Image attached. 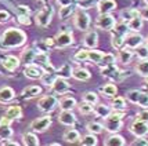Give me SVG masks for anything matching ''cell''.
I'll return each mask as SVG.
<instances>
[{
	"mask_svg": "<svg viewBox=\"0 0 148 146\" xmlns=\"http://www.w3.org/2000/svg\"><path fill=\"white\" fill-rule=\"evenodd\" d=\"M26 43V33L19 28H8L0 36V50L7 51L18 48Z\"/></svg>",
	"mask_w": 148,
	"mask_h": 146,
	"instance_id": "obj_1",
	"label": "cell"
},
{
	"mask_svg": "<svg viewBox=\"0 0 148 146\" xmlns=\"http://www.w3.org/2000/svg\"><path fill=\"white\" fill-rule=\"evenodd\" d=\"M129 35V26L127 22H116V25L114 26V29L111 31V45L115 50H121L122 47H125V39Z\"/></svg>",
	"mask_w": 148,
	"mask_h": 146,
	"instance_id": "obj_2",
	"label": "cell"
},
{
	"mask_svg": "<svg viewBox=\"0 0 148 146\" xmlns=\"http://www.w3.org/2000/svg\"><path fill=\"white\" fill-rule=\"evenodd\" d=\"M123 117H125V112L112 110L110 116L104 119V130L110 134L119 132L123 127Z\"/></svg>",
	"mask_w": 148,
	"mask_h": 146,
	"instance_id": "obj_3",
	"label": "cell"
},
{
	"mask_svg": "<svg viewBox=\"0 0 148 146\" xmlns=\"http://www.w3.org/2000/svg\"><path fill=\"white\" fill-rule=\"evenodd\" d=\"M53 14H54V8H53L50 4H46L43 6L38 13H36V17H35V22L39 28H47V26L51 24V18Z\"/></svg>",
	"mask_w": 148,
	"mask_h": 146,
	"instance_id": "obj_4",
	"label": "cell"
},
{
	"mask_svg": "<svg viewBox=\"0 0 148 146\" xmlns=\"http://www.w3.org/2000/svg\"><path fill=\"white\" fill-rule=\"evenodd\" d=\"M91 19L90 15L86 13V10H79L73 15V26L80 32H87L90 28Z\"/></svg>",
	"mask_w": 148,
	"mask_h": 146,
	"instance_id": "obj_5",
	"label": "cell"
},
{
	"mask_svg": "<svg viewBox=\"0 0 148 146\" xmlns=\"http://www.w3.org/2000/svg\"><path fill=\"white\" fill-rule=\"evenodd\" d=\"M57 106H58L57 96L51 95V94L43 95L42 98H39V101H38V108H39V110H42L43 113H51Z\"/></svg>",
	"mask_w": 148,
	"mask_h": 146,
	"instance_id": "obj_6",
	"label": "cell"
},
{
	"mask_svg": "<svg viewBox=\"0 0 148 146\" xmlns=\"http://www.w3.org/2000/svg\"><path fill=\"white\" fill-rule=\"evenodd\" d=\"M115 25H116V19L112 14H98V17L96 19V28L101 29V31L111 32Z\"/></svg>",
	"mask_w": 148,
	"mask_h": 146,
	"instance_id": "obj_7",
	"label": "cell"
},
{
	"mask_svg": "<svg viewBox=\"0 0 148 146\" xmlns=\"http://www.w3.org/2000/svg\"><path fill=\"white\" fill-rule=\"evenodd\" d=\"M50 127H51V117H50L49 114H46L43 117H39V119H35V120L29 124L31 131H33V132H36V134L46 132Z\"/></svg>",
	"mask_w": 148,
	"mask_h": 146,
	"instance_id": "obj_8",
	"label": "cell"
},
{
	"mask_svg": "<svg viewBox=\"0 0 148 146\" xmlns=\"http://www.w3.org/2000/svg\"><path fill=\"white\" fill-rule=\"evenodd\" d=\"M56 41V47L57 48H66V47H71L75 43V39H73V33L71 31H61L56 35L54 37Z\"/></svg>",
	"mask_w": 148,
	"mask_h": 146,
	"instance_id": "obj_9",
	"label": "cell"
},
{
	"mask_svg": "<svg viewBox=\"0 0 148 146\" xmlns=\"http://www.w3.org/2000/svg\"><path fill=\"white\" fill-rule=\"evenodd\" d=\"M51 91L57 95H65L71 91V84L68 83L66 79H62V77H57L56 81L51 84Z\"/></svg>",
	"mask_w": 148,
	"mask_h": 146,
	"instance_id": "obj_10",
	"label": "cell"
},
{
	"mask_svg": "<svg viewBox=\"0 0 148 146\" xmlns=\"http://www.w3.org/2000/svg\"><path fill=\"white\" fill-rule=\"evenodd\" d=\"M129 131L134 136H147L148 135V123L136 119L129 126Z\"/></svg>",
	"mask_w": 148,
	"mask_h": 146,
	"instance_id": "obj_11",
	"label": "cell"
},
{
	"mask_svg": "<svg viewBox=\"0 0 148 146\" xmlns=\"http://www.w3.org/2000/svg\"><path fill=\"white\" fill-rule=\"evenodd\" d=\"M145 39L138 32H133V33H129L126 39H125V47L126 48H130V50H136L138 45L144 44Z\"/></svg>",
	"mask_w": 148,
	"mask_h": 146,
	"instance_id": "obj_12",
	"label": "cell"
},
{
	"mask_svg": "<svg viewBox=\"0 0 148 146\" xmlns=\"http://www.w3.org/2000/svg\"><path fill=\"white\" fill-rule=\"evenodd\" d=\"M24 76L26 79H31V80H38L42 77V75L45 73V70L42 69L39 65L36 64H29V65H25V68H24Z\"/></svg>",
	"mask_w": 148,
	"mask_h": 146,
	"instance_id": "obj_13",
	"label": "cell"
},
{
	"mask_svg": "<svg viewBox=\"0 0 148 146\" xmlns=\"http://www.w3.org/2000/svg\"><path fill=\"white\" fill-rule=\"evenodd\" d=\"M33 64L39 65L45 72H56L54 66H53L51 62H50V57H49L47 52H38V55L35 58V62H33Z\"/></svg>",
	"mask_w": 148,
	"mask_h": 146,
	"instance_id": "obj_14",
	"label": "cell"
},
{
	"mask_svg": "<svg viewBox=\"0 0 148 146\" xmlns=\"http://www.w3.org/2000/svg\"><path fill=\"white\" fill-rule=\"evenodd\" d=\"M21 65V59L15 55H6L4 58H1V66L8 72H14L17 70Z\"/></svg>",
	"mask_w": 148,
	"mask_h": 146,
	"instance_id": "obj_15",
	"label": "cell"
},
{
	"mask_svg": "<svg viewBox=\"0 0 148 146\" xmlns=\"http://www.w3.org/2000/svg\"><path fill=\"white\" fill-rule=\"evenodd\" d=\"M58 123L65 127H72L76 123V116L72 113V110H61L58 114Z\"/></svg>",
	"mask_w": 148,
	"mask_h": 146,
	"instance_id": "obj_16",
	"label": "cell"
},
{
	"mask_svg": "<svg viewBox=\"0 0 148 146\" xmlns=\"http://www.w3.org/2000/svg\"><path fill=\"white\" fill-rule=\"evenodd\" d=\"M96 7L98 14H111L118 7V4L115 0H98Z\"/></svg>",
	"mask_w": 148,
	"mask_h": 146,
	"instance_id": "obj_17",
	"label": "cell"
},
{
	"mask_svg": "<svg viewBox=\"0 0 148 146\" xmlns=\"http://www.w3.org/2000/svg\"><path fill=\"white\" fill-rule=\"evenodd\" d=\"M39 51L33 47H26L22 50L21 55H19V59H21V64L24 65H29V64H33L35 62V58L38 55Z\"/></svg>",
	"mask_w": 148,
	"mask_h": 146,
	"instance_id": "obj_18",
	"label": "cell"
},
{
	"mask_svg": "<svg viewBox=\"0 0 148 146\" xmlns=\"http://www.w3.org/2000/svg\"><path fill=\"white\" fill-rule=\"evenodd\" d=\"M15 99V91L10 86H3L0 87V103L7 105Z\"/></svg>",
	"mask_w": 148,
	"mask_h": 146,
	"instance_id": "obj_19",
	"label": "cell"
},
{
	"mask_svg": "<svg viewBox=\"0 0 148 146\" xmlns=\"http://www.w3.org/2000/svg\"><path fill=\"white\" fill-rule=\"evenodd\" d=\"M42 94V87L40 86H28L21 91V99L24 101H29V99H33L38 95Z\"/></svg>",
	"mask_w": 148,
	"mask_h": 146,
	"instance_id": "obj_20",
	"label": "cell"
},
{
	"mask_svg": "<svg viewBox=\"0 0 148 146\" xmlns=\"http://www.w3.org/2000/svg\"><path fill=\"white\" fill-rule=\"evenodd\" d=\"M83 44L89 50L90 48H96L97 44H98V33H97V31L93 29V31H87L86 32V35L83 37Z\"/></svg>",
	"mask_w": 148,
	"mask_h": 146,
	"instance_id": "obj_21",
	"label": "cell"
},
{
	"mask_svg": "<svg viewBox=\"0 0 148 146\" xmlns=\"http://www.w3.org/2000/svg\"><path fill=\"white\" fill-rule=\"evenodd\" d=\"M111 108L112 110H118V112H125L127 109V99L125 96H118L115 95L111 98Z\"/></svg>",
	"mask_w": 148,
	"mask_h": 146,
	"instance_id": "obj_22",
	"label": "cell"
},
{
	"mask_svg": "<svg viewBox=\"0 0 148 146\" xmlns=\"http://www.w3.org/2000/svg\"><path fill=\"white\" fill-rule=\"evenodd\" d=\"M111 112H112V108H111V105H107V103H96L94 109H93V113L103 120L107 116H110Z\"/></svg>",
	"mask_w": 148,
	"mask_h": 146,
	"instance_id": "obj_23",
	"label": "cell"
},
{
	"mask_svg": "<svg viewBox=\"0 0 148 146\" xmlns=\"http://www.w3.org/2000/svg\"><path fill=\"white\" fill-rule=\"evenodd\" d=\"M58 106H60L61 110H72L73 108H76L77 106V102L73 96L65 95L58 101Z\"/></svg>",
	"mask_w": 148,
	"mask_h": 146,
	"instance_id": "obj_24",
	"label": "cell"
},
{
	"mask_svg": "<svg viewBox=\"0 0 148 146\" xmlns=\"http://www.w3.org/2000/svg\"><path fill=\"white\" fill-rule=\"evenodd\" d=\"M62 139L66 143H76L80 141V134L75 128H68L65 130V132L62 134Z\"/></svg>",
	"mask_w": 148,
	"mask_h": 146,
	"instance_id": "obj_25",
	"label": "cell"
},
{
	"mask_svg": "<svg viewBox=\"0 0 148 146\" xmlns=\"http://www.w3.org/2000/svg\"><path fill=\"white\" fill-rule=\"evenodd\" d=\"M21 139H22V145H25V146H39L40 145V141H39V138H38V134L33 132V131L22 134Z\"/></svg>",
	"mask_w": 148,
	"mask_h": 146,
	"instance_id": "obj_26",
	"label": "cell"
},
{
	"mask_svg": "<svg viewBox=\"0 0 148 146\" xmlns=\"http://www.w3.org/2000/svg\"><path fill=\"white\" fill-rule=\"evenodd\" d=\"M119 52H118V61L121 62V64L123 65H127L132 62V59H133V51L130 50V48H126V47H122L121 50H118Z\"/></svg>",
	"mask_w": 148,
	"mask_h": 146,
	"instance_id": "obj_27",
	"label": "cell"
},
{
	"mask_svg": "<svg viewBox=\"0 0 148 146\" xmlns=\"http://www.w3.org/2000/svg\"><path fill=\"white\" fill-rule=\"evenodd\" d=\"M104 145L105 146H125L126 145V139L123 138L122 135L115 132V134H111L110 136L105 139Z\"/></svg>",
	"mask_w": 148,
	"mask_h": 146,
	"instance_id": "obj_28",
	"label": "cell"
},
{
	"mask_svg": "<svg viewBox=\"0 0 148 146\" xmlns=\"http://www.w3.org/2000/svg\"><path fill=\"white\" fill-rule=\"evenodd\" d=\"M72 77H73L75 80H77V81H89L91 79V73L87 69L79 66V68H75V69H73Z\"/></svg>",
	"mask_w": 148,
	"mask_h": 146,
	"instance_id": "obj_29",
	"label": "cell"
},
{
	"mask_svg": "<svg viewBox=\"0 0 148 146\" xmlns=\"http://www.w3.org/2000/svg\"><path fill=\"white\" fill-rule=\"evenodd\" d=\"M4 116H7L8 119H11V120H19L21 117H22V108L19 106V105H11V106H8L6 109V112H4Z\"/></svg>",
	"mask_w": 148,
	"mask_h": 146,
	"instance_id": "obj_30",
	"label": "cell"
},
{
	"mask_svg": "<svg viewBox=\"0 0 148 146\" xmlns=\"http://www.w3.org/2000/svg\"><path fill=\"white\" fill-rule=\"evenodd\" d=\"M127 26H129V31H132V32H140L144 26V19L141 15L133 17L132 19L127 21Z\"/></svg>",
	"mask_w": 148,
	"mask_h": 146,
	"instance_id": "obj_31",
	"label": "cell"
},
{
	"mask_svg": "<svg viewBox=\"0 0 148 146\" xmlns=\"http://www.w3.org/2000/svg\"><path fill=\"white\" fill-rule=\"evenodd\" d=\"M75 7L69 4V6H62L60 7V11H58V18L61 19V21H66V19H69L72 15H75Z\"/></svg>",
	"mask_w": 148,
	"mask_h": 146,
	"instance_id": "obj_32",
	"label": "cell"
},
{
	"mask_svg": "<svg viewBox=\"0 0 148 146\" xmlns=\"http://www.w3.org/2000/svg\"><path fill=\"white\" fill-rule=\"evenodd\" d=\"M100 92L101 95L105 96V98H114V96L118 94V87H116L114 83H110V84H105L100 88Z\"/></svg>",
	"mask_w": 148,
	"mask_h": 146,
	"instance_id": "obj_33",
	"label": "cell"
},
{
	"mask_svg": "<svg viewBox=\"0 0 148 146\" xmlns=\"http://www.w3.org/2000/svg\"><path fill=\"white\" fill-rule=\"evenodd\" d=\"M56 73H57L58 77H62V79H71L72 77V73H73V68H72V65L69 64V62H66V64H64L60 69L56 70Z\"/></svg>",
	"mask_w": 148,
	"mask_h": 146,
	"instance_id": "obj_34",
	"label": "cell"
},
{
	"mask_svg": "<svg viewBox=\"0 0 148 146\" xmlns=\"http://www.w3.org/2000/svg\"><path fill=\"white\" fill-rule=\"evenodd\" d=\"M79 143L82 146H96L98 145V139H97V135L96 134H91V132H87L86 135H83Z\"/></svg>",
	"mask_w": 148,
	"mask_h": 146,
	"instance_id": "obj_35",
	"label": "cell"
},
{
	"mask_svg": "<svg viewBox=\"0 0 148 146\" xmlns=\"http://www.w3.org/2000/svg\"><path fill=\"white\" fill-rule=\"evenodd\" d=\"M57 77L58 76L56 72H45L39 80H40V83H42L43 86H46V87H51V84L56 81Z\"/></svg>",
	"mask_w": 148,
	"mask_h": 146,
	"instance_id": "obj_36",
	"label": "cell"
},
{
	"mask_svg": "<svg viewBox=\"0 0 148 146\" xmlns=\"http://www.w3.org/2000/svg\"><path fill=\"white\" fill-rule=\"evenodd\" d=\"M136 73L141 77H148V58L147 59H140V62L136 65Z\"/></svg>",
	"mask_w": 148,
	"mask_h": 146,
	"instance_id": "obj_37",
	"label": "cell"
},
{
	"mask_svg": "<svg viewBox=\"0 0 148 146\" xmlns=\"http://www.w3.org/2000/svg\"><path fill=\"white\" fill-rule=\"evenodd\" d=\"M103 57H104L103 51L96 50V48H90V50H89V61H90V62H93V64L98 65L100 62H101Z\"/></svg>",
	"mask_w": 148,
	"mask_h": 146,
	"instance_id": "obj_38",
	"label": "cell"
},
{
	"mask_svg": "<svg viewBox=\"0 0 148 146\" xmlns=\"http://www.w3.org/2000/svg\"><path fill=\"white\" fill-rule=\"evenodd\" d=\"M14 131L11 128V124H1L0 123V139H7L13 138Z\"/></svg>",
	"mask_w": 148,
	"mask_h": 146,
	"instance_id": "obj_39",
	"label": "cell"
},
{
	"mask_svg": "<svg viewBox=\"0 0 148 146\" xmlns=\"http://www.w3.org/2000/svg\"><path fill=\"white\" fill-rule=\"evenodd\" d=\"M86 130H87V132H91V134L98 135V134H101L104 131V124L97 123V121H90V123H87Z\"/></svg>",
	"mask_w": 148,
	"mask_h": 146,
	"instance_id": "obj_40",
	"label": "cell"
},
{
	"mask_svg": "<svg viewBox=\"0 0 148 146\" xmlns=\"http://www.w3.org/2000/svg\"><path fill=\"white\" fill-rule=\"evenodd\" d=\"M73 61H76V62H86V61H89V50H86V48L77 50L75 52V55H73Z\"/></svg>",
	"mask_w": 148,
	"mask_h": 146,
	"instance_id": "obj_41",
	"label": "cell"
},
{
	"mask_svg": "<svg viewBox=\"0 0 148 146\" xmlns=\"http://www.w3.org/2000/svg\"><path fill=\"white\" fill-rule=\"evenodd\" d=\"M82 101L91 103V105H96L98 103V95H97L94 91H86L83 95H82Z\"/></svg>",
	"mask_w": 148,
	"mask_h": 146,
	"instance_id": "obj_42",
	"label": "cell"
},
{
	"mask_svg": "<svg viewBox=\"0 0 148 146\" xmlns=\"http://www.w3.org/2000/svg\"><path fill=\"white\" fill-rule=\"evenodd\" d=\"M77 108V110H79V113L80 114H90V113H93V109H94V105H91V103H87V102H84V101H82L79 105L76 106Z\"/></svg>",
	"mask_w": 148,
	"mask_h": 146,
	"instance_id": "obj_43",
	"label": "cell"
},
{
	"mask_svg": "<svg viewBox=\"0 0 148 146\" xmlns=\"http://www.w3.org/2000/svg\"><path fill=\"white\" fill-rule=\"evenodd\" d=\"M116 62V58L114 54H111V52H104V57L103 59H101V62L98 64V66H101V68H104V66H108V65H112Z\"/></svg>",
	"mask_w": 148,
	"mask_h": 146,
	"instance_id": "obj_44",
	"label": "cell"
},
{
	"mask_svg": "<svg viewBox=\"0 0 148 146\" xmlns=\"http://www.w3.org/2000/svg\"><path fill=\"white\" fill-rule=\"evenodd\" d=\"M130 73L127 72V70H121V69H116V72L112 75V76L110 77L111 80H114V81H123L126 77H129Z\"/></svg>",
	"mask_w": 148,
	"mask_h": 146,
	"instance_id": "obj_45",
	"label": "cell"
},
{
	"mask_svg": "<svg viewBox=\"0 0 148 146\" xmlns=\"http://www.w3.org/2000/svg\"><path fill=\"white\" fill-rule=\"evenodd\" d=\"M97 6V0H77L79 10H90Z\"/></svg>",
	"mask_w": 148,
	"mask_h": 146,
	"instance_id": "obj_46",
	"label": "cell"
},
{
	"mask_svg": "<svg viewBox=\"0 0 148 146\" xmlns=\"http://www.w3.org/2000/svg\"><path fill=\"white\" fill-rule=\"evenodd\" d=\"M140 94H141V91H140V90H130L129 92L126 94V99H127V102H130V103L137 105V101H138Z\"/></svg>",
	"mask_w": 148,
	"mask_h": 146,
	"instance_id": "obj_47",
	"label": "cell"
},
{
	"mask_svg": "<svg viewBox=\"0 0 148 146\" xmlns=\"http://www.w3.org/2000/svg\"><path fill=\"white\" fill-rule=\"evenodd\" d=\"M137 15H140V10H137V8H127L121 13V17L123 19H127V21L132 19L133 17H137Z\"/></svg>",
	"mask_w": 148,
	"mask_h": 146,
	"instance_id": "obj_48",
	"label": "cell"
},
{
	"mask_svg": "<svg viewBox=\"0 0 148 146\" xmlns=\"http://www.w3.org/2000/svg\"><path fill=\"white\" fill-rule=\"evenodd\" d=\"M136 55L138 59H147L148 58V44H141L136 48Z\"/></svg>",
	"mask_w": 148,
	"mask_h": 146,
	"instance_id": "obj_49",
	"label": "cell"
},
{
	"mask_svg": "<svg viewBox=\"0 0 148 146\" xmlns=\"http://www.w3.org/2000/svg\"><path fill=\"white\" fill-rule=\"evenodd\" d=\"M137 105L140 106V108H148V91H141V94L138 96V101H137Z\"/></svg>",
	"mask_w": 148,
	"mask_h": 146,
	"instance_id": "obj_50",
	"label": "cell"
},
{
	"mask_svg": "<svg viewBox=\"0 0 148 146\" xmlns=\"http://www.w3.org/2000/svg\"><path fill=\"white\" fill-rule=\"evenodd\" d=\"M15 11H17V15H31V8L28 6H25V4H19V6H17V8H15Z\"/></svg>",
	"mask_w": 148,
	"mask_h": 146,
	"instance_id": "obj_51",
	"label": "cell"
},
{
	"mask_svg": "<svg viewBox=\"0 0 148 146\" xmlns=\"http://www.w3.org/2000/svg\"><path fill=\"white\" fill-rule=\"evenodd\" d=\"M132 146H148V139H145V136H136Z\"/></svg>",
	"mask_w": 148,
	"mask_h": 146,
	"instance_id": "obj_52",
	"label": "cell"
},
{
	"mask_svg": "<svg viewBox=\"0 0 148 146\" xmlns=\"http://www.w3.org/2000/svg\"><path fill=\"white\" fill-rule=\"evenodd\" d=\"M136 119H137V120H141V121L148 123V109L144 108L141 112H138V113L136 114Z\"/></svg>",
	"mask_w": 148,
	"mask_h": 146,
	"instance_id": "obj_53",
	"label": "cell"
},
{
	"mask_svg": "<svg viewBox=\"0 0 148 146\" xmlns=\"http://www.w3.org/2000/svg\"><path fill=\"white\" fill-rule=\"evenodd\" d=\"M11 19V15L6 10H0V24H7Z\"/></svg>",
	"mask_w": 148,
	"mask_h": 146,
	"instance_id": "obj_54",
	"label": "cell"
},
{
	"mask_svg": "<svg viewBox=\"0 0 148 146\" xmlns=\"http://www.w3.org/2000/svg\"><path fill=\"white\" fill-rule=\"evenodd\" d=\"M18 22L24 26H29L31 25V18H29V15H18Z\"/></svg>",
	"mask_w": 148,
	"mask_h": 146,
	"instance_id": "obj_55",
	"label": "cell"
},
{
	"mask_svg": "<svg viewBox=\"0 0 148 146\" xmlns=\"http://www.w3.org/2000/svg\"><path fill=\"white\" fill-rule=\"evenodd\" d=\"M18 145H19L18 142H17V141H13L11 138L0 141V146H18Z\"/></svg>",
	"mask_w": 148,
	"mask_h": 146,
	"instance_id": "obj_56",
	"label": "cell"
},
{
	"mask_svg": "<svg viewBox=\"0 0 148 146\" xmlns=\"http://www.w3.org/2000/svg\"><path fill=\"white\" fill-rule=\"evenodd\" d=\"M140 15L143 17V19H144V21H148V6L144 7L141 11H140Z\"/></svg>",
	"mask_w": 148,
	"mask_h": 146,
	"instance_id": "obj_57",
	"label": "cell"
},
{
	"mask_svg": "<svg viewBox=\"0 0 148 146\" xmlns=\"http://www.w3.org/2000/svg\"><path fill=\"white\" fill-rule=\"evenodd\" d=\"M57 3L60 4V7L69 6V4H72V0H57Z\"/></svg>",
	"mask_w": 148,
	"mask_h": 146,
	"instance_id": "obj_58",
	"label": "cell"
},
{
	"mask_svg": "<svg viewBox=\"0 0 148 146\" xmlns=\"http://www.w3.org/2000/svg\"><path fill=\"white\" fill-rule=\"evenodd\" d=\"M0 123H1V124H11L13 120H11V119H8L7 116H3V117L0 119Z\"/></svg>",
	"mask_w": 148,
	"mask_h": 146,
	"instance_id": "obj_59",
	"label": "cell"
},
{
	"mask_svg": "<svg viewBox=\"0 0 148 146\" xmlns=\"http://www.w3.org/2000/svg\"><path fill=\"white\" fill-rule=\"evenodd\" d=\"M144 88L148 91V77H145V81H144Z\"/></svg>",
	"mask_w": 148,
	"mask_h": 146,
	"instance_id": "obj_60",
	"label": "cell"
},
{
	"mask_svg": "<svg viewBox=\"0 0 148 146\" xmlns=\"http://www.w3.org/2000/svg\"><path fill=\"white\" fill-rule=\"evenodd\" d=\"M58 145H60L58 142H53V143H50V146H58Z\"/></svg>",
	"mask_w": 148,
	"mask_h": 146,
	"instance_id": "obj_61",
	"label": "cell"
},
{
	"mask_svg": "<svg viewBox=\"0 0 148 146\" xmlns=\"http://www.w3.org/2000/svg\"><path fill=\"white\" fill-rule=\"evenodd\" d=\"M144 3H145V4H147V6H148V0H144Z\"/></svg>",
	"mask_w": 148,
	"mask_h": 146,
	"instance_id": "obj_62",
	"label": "cell"
},
{
	"mask_svg": "<svg viewBox=\"0 0 148 146\" xmlns=\"http://www.w3.org/2000/svg\"><path fill=\"white\" fill-rule=\"evenodd\" d=\"M36 1H42V3H43V1H46V0H36Z\"/></svg>",
	"mask_w": 148,
	"mask_h": 146,
	"instance_id": "obj_63",
	"label": "cell"
},
{
	"mask_svg": "<svg viewBox=\"0 0 148 146\" xmlns=\"http://www.w3.org/2000/svg\"><path fill=\"white\" fill-rule=\"evenodd\" d=\"M145 43H147V44H148V37H147V39H145Z\"/></svg>",
	"mask_w": 148,
	"mask_h": 146,
	"instance_id": "obj_64",
	"label": "cell"
}]
</instances>
